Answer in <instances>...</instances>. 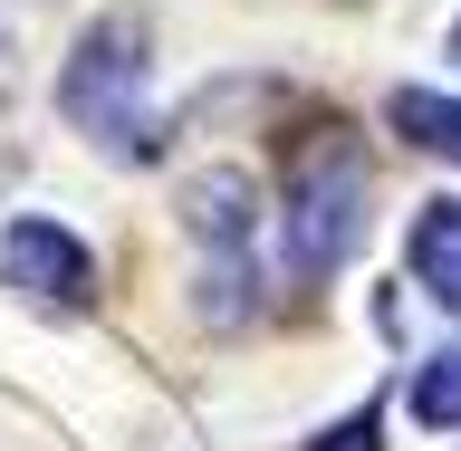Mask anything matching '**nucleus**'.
Masks as SVG:
<instances>
[{
	"label": "nucleus",
	"instance_id": "nucleus-5",
	"mask_svg": "<svg viewBox=\"0 0 461 451\" xmlns=\"http://www.w3.org/2000/svg\"><path fill=\"white\" fill-rule=\"evenodd\" d=\"M413 279L461 308V202H423V221H413Z\"/></svg>",
	"mask_w": 461,
	"mask_h": 451
},
{
	"label": "nucleus",
	"instance_id": "nucleus-1",
	"mask_svg": "<svg viewBox=\"0 0 461 451\" xmlns=\"http://www.w3.org/2000/svg\"><path fill=\"white\" fill-rule=\"evenodd\" d=\"M144 29L135 20H96L77 39V58H68V77H58V106H68V125H77L86 144H106L115 164H154L164 154V125H154V106H144Z\"/></svg>",
	"mask_w": 461,
	"mask_h": 451
},
{
	"label": "nucleus",
	"instance_id": "nucleus-9",
	"mask_svg": "<svg viewBox=\"0 0 461 451\" xmlns=\"http://www.w3.org/2000/svg\"><path fill=\"white\" fill-rule=\"evenodd\" d=\"M452 58H461V29H452Z\"/></svg>",
	"mask_w": 461,
	"mask_h": 451
},
{
	"label": "nucleus",
	"instance_id": "nucleus-7",
	"mask_svg": "<svg viewBox=\"0 0 461 451\" xmlns=\"http://www.w3.org/2000/svg\"><path fill=\"white\" fill-rule=\"evenodd\" d=\"M413 423H423V432H461V346L413 374Z\"/></svg>",
	"mask_w": 461,
	"mask_h": 451
},
{
	"label": "nucleus",
	"instance_id": "nucleus-6",
	"mask_svg": "<svg viewBox=\"0 0 461 451\" xmlns=\"http://www.w3.org/2000/svg\"><path fill=\"white\" fill-rule=\"evenodd\" d=\"M384 115H394V135H403V144H423V154L461 164V96H432V86H394V96H384Z\"/></svg>",
	"mask_w": 461,
	"mask_h": 451
},
{
	"label": "nucleus",
	"instance_id": "nucleus-3",
	"mask_svg": "<svg viewBox=\"0 0 461 451\" xmlns=\"http://www.w3.org/2000/svg\"><path fill=\"white\" fill-rule=\"evenodd\" d=\"M0 279L20 288V298H39V308H58V317H77L86 298H96V259H86V240L77 230H58V221H10L0 230Z\"/></svg>",
	"mask_w": 461,
	"mask_h": 451
},
{
	"label": "nucleus",
	"instance_id": "nucleus-2",
	"mask_svg": "<svg viewBox=\"0 0 461 451\" xmlns=\"http://www.w3.org/2000/svg\"><path fill=\"white\" fill-rule=\"evenodd\" d=\"M356 240H366V154L327 125L317 144H298V173H288V269L327 279L356 259Z\"/></svg>",
	"mask_w": 461,
	"mask_h": 451
},
{
	"label": "nucleus",
	"instance_id": "nucleus-8",
	"mask_svg": "<svg viewBox=\"0 0 461 451\" xmlns=\"http://www.w3.org/2000/svg\"><path fill=\"white\" fill-rule=\"evenodd\" d=\"M308 451H384V413H375V403H356V413H346L337 432H317Z\"/></svg>",
	"mask_w": 461,
	"mask_h": 451
},
{
	"label": "nucleus",
	"instance_id": "nucleus-4",
	"mask_svg": "<svg viewBox=\"0 0 461 451\" xmlns=\"http://www.w3.org/2000/svg\"><path fill=\"white\" fill-rule=\"evenodd\" d=\"M193 212H183V221H193V240L212 259H250V212H259V193H250V173H193Z\"/></svg>",
	"mask_w": 461,
	"mask_h": 451
}]
</instances>
